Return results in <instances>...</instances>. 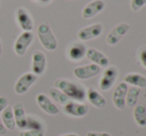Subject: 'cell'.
<instances>
[{
    "label": "cell",
    "mask_w": 146,
    "mask_h": 136,
    "mask_svg": "<svg viewBox=\"0 0 146 136\" xmlns=\"http://www.w3.org/2000/svg\"><path fill=\"white\" fill-rule=\"evenodd\" d=\"M54 86L63 92L69 98L75 102H83L87 98V92L84 86L66 79H58L54 82Z\"/></svg>",
    "instance_id": "obj_1"
},
{
    "label": "cell",
    "mask_w": 146,
    "mask_h": 136,
    "mask_svg": "<svg viewBox=\"0 0 146 136\" xmlns=\"http://www.w3.org/2000/svg\"><path fill=\"white\" fill-rule=\"evenodd\" d=\"M37 36H38V39L42 46L47 51H55L57 49L58 42H57L54 33L52 32V29L48 24L43 23L38 26Z\"/></svg>",
    "instance_id": "obj_2"
},
{
    "label": "cell",
    "mask_w": 146,
    "mask_h": 136,
    "mask_svg": "<svg viewBox=\"0 0 146 136\" xmlns=\"http://www.w3.org/2000/svg\"><path fill=\"white\" fill-rule=\"evenodd\" d=\"M33 41H34V34L32 32H22L14 43L15 54L19 57H23Z\"/></svg>",
    "instance_id": "obj_3"
},
{
    "label": "cell",
    "mask_w": 146,
    "mask_h": 136,
    "mask_svg": "<svg viewBox=\"0 0 146 136\" xmlns=\"http://www.w3.org/2000/svg\"><path fill=\"white\" fill-rule=\"evenodd\" d=\"M38 77L33 73L23 74L14 84V92L17 94H24L36 82Z\"/></svg>",
    "instance_id": "obj_4"
},
{
    "label": "cell",
    "mask_w": 146,
    "mask_h": 136,
    "mask_svg": "<svg viewBox=\"0 0 146 136\" xmlns=\"http://www.w3.org/2000/svg\"><path fill=\"white\" fill-rule=\"evenodd\" d=\"M130 29V26L127 23H119L110 30L106 36V43L110 46L116 45Z\"/></svg>",
    "instance_id": "obj_5"
},
{
    "label": "cell",
    "mask_w": 146,
    "mask_h": 136,
    "mask_svg": "<svg viewBox=\"0 0 146 136\" xmlns=\"http://www.w3.org/2000/svg\"><path fill=\"white\" fill-rule=\"evenodd\" d=\"M64 111L67 115L73 117H84L88 114V106L79 102H68L64 105Z\"/></svg>",
    "instance_id": "obj_6"
},
{
    "label": "cell",
    "mask_w": 146,
    "mask_h": 136,
    "mask_svg": "<svg viewBox=\"0 0 146 136\" xmlns=\"http://www.w3.org/2000/svg\"><path fill=\"white\" fill-rule=\"evenodd\" d=\"M100 72V68L94 64L81 66L74 69V75L79 80H88L96 77Z\"/></svg>",
    "instance_id": "obj_7"
},
{
    "label": "cell",
    "mask_w": 146,
    "mask_h": 136,
    "mask_svg": "<svg viewBox=\"0 0 146 136\" xmlns=\"http://www.w3.org/2000/svg\"><path fill=\"white\" fill-rule=\"evenodd\" d=\"M36 102L39 105V107L42 109L45 113H47L49 115H57L60 112V109L58 106L45 94H37Z\"/></svg>",
    "instance_id": "obj_8"
},
{
    "label": "cell",
    "mask_w": 146,
    "mask_h": 136,
    "mask_svg": "<svg viewBox=\"0 0 146 136\" xmlns=\"http://www.w3.org/2000/svg\"><path fill=\"white\" fill-rule=\"evenodd\" d=\"M104 27L102 24L96 23L92 25L87 26V27L82 28L78 32V38L81 41H90L92 39H96L102 33Z\"/></svg>",
    "instance_id": "obj_9"
},
{
    "label": "cell",
    "mask_w": 146,
    "mask_h": 136,
    "mask_svg": "<svg viewBox=\"0 0 146 136\" xmlns=\"http://www.w3.org/2000/svg\"><path fill=\"white\" fill-rule=\"evenodd\" d=\"M46 66L47 59L45 54L41 51H35L32 55V73L37 77L44 75Z\"/></svg>",
    "instance_id": "obj_10"
},
{
    "label": "cell",
    "mask_w": 146,
    "mask_h": 136,
    "mask_svg": "<svg viewBox=\"0 0 146 136\" xmlns=\"http://www.w3.org/2000/svg\"><path fill=\"white\" fill-rule=\"evenodd\" d=\"M16 19L23 32H32L33 27H34V22H33L29 12L25 8L19 7L16 10Z\"/></svg>",
    "instance_id": "obj_11"
},
{
    "label": "cell",
    "mask_w": 146,
    "mask_h": 136,
    "mask_svg": "<svg viewBox=\"0 0 146 136\" xmlns=\"http://www.w3.org/2000/svg\"><path fill=\"white\" fill-rule=\"evenodd\" d=\"M127 88H128L127 84L122 82L117 84L115 90L112 92V102L117 109L122 110L125 107V96H126Z\"/></svg>",
    "instance_id": "obj_12"
},
{
    "label": "cell",
    "mask_w": 146,
    "mask_h": 136,
    "mask_svg": "<svg viewBox=\"0 0 146 136\" xmlns=\"http://www.w3.org/2000/svg\"><path fill=\"white\" fill-rule=\"evenodd\" d=\"M104 5L106 4L104 0H92L84 7L82 11V16L85 19H90L98 15L100 12H102L104 8Z\"/></svg>",
    "instance_id": "obj_13"
},
{
    "label": "cell",
    "mask_w": 146,
    "mask_h": 136,
    "mask_svg": "<svg viewBox=\"0 0 146 136\" xmlns=\"http://www.w3.org/2000/svg\"><path fill=\"white\" fill-rule=\"evenodd\" d=\"M117 79V70L114 67H108L104 72L102 79L100 81V88L102 90H108Z\"/></svg>",
    "instance_id": "obj_14"
},
{
    "label": "cell",
    "mask_w": 146,
    "mask_h": 136,
    "mask_svg": "<svg viewBox=\"0 0 146 136\" xmlns=\"http://www.w3.org/2000/svg\"><path fill=\"white\" fill-rule=\"evenodd\" d=\"M86 57L88 61L92 62V64L98 66L100 68H108V59L104 53L100 52L98 50L94 48L87 49Z\"/></svg>",
    "instance_id": "obj_15"
},
{
    "label": "cell",
    "mask_w": 146,
    "mask_h": 136,
    "mask_svg": "<svg viewBox=\"0 0 146 136\" xmlns=\"http://www.w3.org/2000/svg\"><path fill=\"white\" fill-rule=\"evenodd\" d=\"M12 110H13L16 126L19 129L24 130L26 128V123H27V114L25 112L23 104L21 102H16L12 106Z\"/></svg>",
    "instance_id": "obj_16"
},
{
    "label": "cell",
    "mask_w": 146,
    "mask_h": 136,
    "mask_svg": "<svg viewBox=\"0 0 146 136\" xmlns=\"http://www.w3.org/2000/svg\"><path fill=\"white\" fill-rule=\"evenodd\" d=\"M86 53H87V48L85 45L82 43H74L69 48L68 56H69L70 60L78 62L86 57Z\"/></svg>",
    "instance_id": "obj_17"
},
{
    "label": "cell",
    "mask_w": 146,
    "mask_h": 136,
    "mask_svg": "<svg viewBox=\"0 0 146 136\" xmlns=\"http://www.w3.org/2000/svg\"><path fill=\"white\" fill-rule=\"evenodd\" d=\"M87 98L90 104L96 108H104L106 105V100L100 92L92 88H90L87 92Z\"/></svg>",
    "instance_id": "obj_18"
},
{
    "label": "cell",
    "mask_w": 146,
    "mask_h": 136,
    "mask_svg": "<svg viewBox=\"0 0 146 136\" xmlns=\"http://www.w3.org/2000/svg\"><path fill=\"white\" fill-rule=\"evenodd\" d=\"M124 82L126 84H130L131 86H135L138 88H146V78L137 73L127 74L124 77Z\"/></svg>",
    "instance_id": "obj_19"
},
{
    "label": "cell",
    "mask_w": 146,
    "mask_h": 136,
    "mask_svg": "<svg viewBox=\"0 0 146 136\" xmlns=\"http://www.w3.org/2000/svg\"><path fill=\"white\" fill-rule=\"evenodd\" d=\"M1 120L3 122L4 126L6 127L7 130H14L16 127L15 118H14L13 110H12L11 106L8 105L7 107L4 109L1 112Z\"/></svg>",
    "instance_id": "obj_20"
},
{
    "label": "cell",
    "mask_w": 146,
    "mask_h": 136,
    "mask_svg": "<svg viewBox=\"0 0 146 136\" xmlns=\"http://www.w3.org/2000/svg\"><path fill=\"white\" fill-rule=\"evenodd\" d=\"M133 118L138 126H146V105L144 103L135 105L133 109Z\"/></svg>",
    "instance_id": "obj_21"
},
{
    "label": "cell",
    "mask_w": 146,
    "mask_h": 136,
    "mask_svg": "<svg viewBox=\"0 0 146 136\" xmlns=\"http://www.w3.org/2000/svg\"><path fill=\"white\" fill-rule=\"evenodd\" d=\"M139 94H140V88L131 86L127 88L126 96H125V105L129 107H134L138 102Z\"/></svg>",
    "instance_id": "obj_22"
},
{
    "label": "cell",
    "mask_w": 146,
    "mask_h": 136,
    "mask_svg": "<svg viewBox=\"0 0 146 136\" xmlns=\"http://www.w3.org/2000/svg\"><path fill=\"white\" fill-rule=\"evenodd\" d=\"M49 96H50V98L53 100H55L59 104L65 105L69 102V98L63 92H61V90H58L57 88H55V86L49 88Z\"/></svg>",
    "instance_id": "obj_23"
},
{
    "label": "cell",
    "mask_w": 146,
    "mask_h": 136,
    "mask_svg": "<svg viewBox=\"0 0 146 136\" xmlns=\"http://www.w3.org/2000/svg\"><path fill=\"white\" fill-rule=\"evenodd\" d=\"M25 129L27 130H45V126L42 119L36 116H32V115H27V123H26Z\"/></svg>",
    "instance_id": "obj_24"
},
{
    "label": "cell",
    "mask_w": 146,
    "mask_h": 136,
    "mask_svg": "<svg viewBox=\"0 0 146 136\" xmlns=\"http://www.w3.org/2000/svg\"><path fill=\"white\" fill-rule=\"evenodd\" d=\"M45 130H21L18 136H44Z\"/></svg>",
    "instance_id": "obj_25"
},
{
    "label": "cell",
    "mask_w": 146,
    "mask_h": 136,
    "mask_svg": "<svg viewBox=\"0 0 146 136\" xmlns=\"http://www.w3.org/2000/svg\"><path fill=\"white\" fill-rule=\"evenodd\" d=\"M146 4V0H131L130 8L132 11L137 12L140 8H142Z\"/></svg>",
    "instance_id": "obj_26"
},
{
    "label": "cell",
    "mask_w": 146,
    "mask_h": 136,
    "mask_svg": "<svg viewBox=\"0 0 146 136\" xmlns=\"http://www.w3.org/2000/svg\"><path fill=\"white\" fill-rule=\"evenodd\" d=\"M8 106V98L6 96H0V112L4 110Z\"/></svg>",
    "instance_id": "obj_27"
},
{
    "label": "cell",
    "mask_w": 146,
    "mask_h": 136,
    "mask_svg": "<svg viewBox=\"0 0 146 136\" xmlns=\"http://www.w3.org/2000/svg\"><path fill=\"white\" fill-rule=\"evenodd\" d=\"M87 136H111L108 132H96V131H88Z\"/></svg>",
    "instance_id": "obj_28"
},
{
    "label": "cell",
    "mask_w": 146,
    "mask_h": 136,
    "mask_svg": "<svg viewBox=\"0 0 146 136\" xmlns=\"http://www.w3.org/2000/svg\"><path fill=\"white\" fill-rule=\"evenodd\" d=\"M140 62L141 65L143 66V68L146 69V49L142 50L140 52Z\"/></svg>",
    "instance_id": "obj_29"
},
{
    "label": "cell",
    "mask_w": 146,
    "mask_h": 136,
    "mask_svg": "<svg viewBox=\"0 0 146 136\" xmlns=\"http://www.w3.org/2000/svg\"><path fill=\"white\" fill-rule=\"evenodd\" d=\"M6 132H7V129L4 126L3 122L1 120V117H0V135H5Z\"/></svg>",
    "instance_id": "obj_30"
},
{
    "label": "cell",
    "mask_w": 146,
    "mask_h": 136,
    "mask_svg": "<svg viewBox=\"0 0 146 136\" xmlns=\"http://www.w3.org/2000/svg\"><path fill=\"white\" fill-rule=\"evenodd\" d=\"M58 136H79V135L76 134V133H68V134H61Z\"/></svg>",
    "instance_id": "obj_31"
},
{
    "label": "cell",
    "mask_w": 146,
    "mask_h": 136,
    "mask_svg": "<svg viewBox=\"0 0 146 136\" xmlns=\"http://www.w3.org/2000/svg\"><path fill=\"white\" fill-rule=\"evenodd\" d=\"M34 1L43 2V3H48V2H51V1H52V0H34Z\"/></svg>",
    "instance_id": "obj_32"
},
{
    "label": "cell",
    "mask_w": 146,
    "mask_h": 136,
    "mask_svg": "<svg viewBox=\"0 0 146 136\" xmlns=\"http://www.w3.org/2000/svg\"><path fill=\"white\" fill-rule=\"evenodd\" d=\"M2 55V43H1V40H0V57Z\"/></svg>",
    "instance_id": "obj_33"
}]
</instances>
